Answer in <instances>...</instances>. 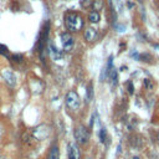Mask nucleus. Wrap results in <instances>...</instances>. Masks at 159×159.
Here are the masks:
<instances>
[{"label": "nucleus", "instance_id": "9", "mask_svg": "<svg viewBox=\"0 0 159 159\" xmlns=\"http://www.w3.org/2000/svg\"><path fill=\"white\" fill-rule=\"evenodd\" d=\"M98 37V34H97V30L92 29V27H88L86 31H84V39L88 41V42H93L96 41Z\"/></svg>", "mask_w": 159, "mask_h": 159}, {"label": "nucleus", "instance_id": "6", "mask_svg": "<svg viewBox=\"0 0 159 159\" xmlns=\"http://www.w3.org/2000/svg\"><path fill=\"white\" fill-rule=\"evenodd\" d=\"M1 76H2V78L5 80V82H6L10 87H14V86L16 84V76H15V73H14L10 68L2 70V71H1Z\"/></svg>", "mask_w": 159, "mask_h": 159}, {"label": "nucleus", "instance_id": "19", "mask_svg": "<svg viewBox=\"0 0 159 159\" xmlns=\"http://www.w3.org/2000/svg\"><path fill=\"white\" fill-rule=\"evenodd\" d=\"M144 86H145V87H148L149 89L152 88V83H150V82H149L148 80H144Z\"/></svg>", "mask_w": 159, "mask_h": 159}, {"label": "nucleus", "instance_id": "15", "mask_svg": "<svg viewBox=\"0 0 159 159\" xmlns=\"http://www.w3.org/2000/svg\"><path fill=\"white\" fill-rule=\"evenodd\" d=\"M99 139H101L102 143H104L106 139H107V130H106L104 127H101V130H99Z\"/></svg>", "mask_w": 159, "mask_h": 159}, {"label": "nucleus", "instance_id": "21", "mask_svg": "<svg viewBox=\"0 0 159 159\" xmlns=\"http://www.w3.org/2000/svg\"><path fill=\"white\" fill-rule=\"evenodd\" d=\"M0 159H9V158H6V157H0Z\"/></svg>", "mask_w": 159, "mask_h": 159}, {"label": "nucleus", "instance_id": "7", "mask_svg": "<svg viewBox=\"0 0 159 159\" xmlns=\"http://www.w3.org/2000/svg\"><path fill=\"white\" fill-rule=\"evenodd\" d=\"M48 134H50V129H48V127L45 125V124H41V125L36 127L35 130H34V137H35L36 139H39V140L45 139L46 137H48Z\"/></svg>", "mask_w": 159, "mask_h": 159}, {"label": "nucleus", "instance_id": "3", "mask_svg": "<svg viewBox=\"0 0 159 159\" xmlns=\"http://www.w3.org/2000/svg\"><path fill=\"white\" fill-rule=\"evenodd\" d=\"M66 104L72 111H76V109L80 108L81 99H80V96L77 94V92H75V91H68L67 92V94H66Z\"/></svg>", "mask_w": 159, "mask_h": 159}, {"label": "nucleus", "instance_id": "23", "mask_svg": "<svg viewBox=\"0 0 159 159\" xmlns=\"http://www.w3.org/2000/svg\"><path fill=\"white\" fill-rule=\"evenodd\" d=\"M158 139H159V132H158Z\"/></svg>", "mask_w": 159, "mask_h": 159}, {"label": "nucleus", "instance_id": "5", "mask_svg": "<svg viewBox=\"0 0 159 159\" xmlns=\"http://www.w3.org/2000/svg\"><path fill=\"white\" fill-rule=\"evenodd\" d=\"M61 43H62V48L65 51H71L73 48V45H75V40H73V36L68 32V31H63L61 34Z\"/></svg>", "mask_w": 159, "mask_h": 159}, {"label": "nucleus", "instance_id": "18", "mask_svg": "<svg viewBox=\"0 0 159 159\" xmlns=\"http://www.w3.org/2000/svg\"><path fill=\"white\" fill-rule=\"evenodd\" d=\"M12 58H14V61H16V62H21V61H22V55H14Z\"/></svg>", "mask_w": 159, "mask_h": 159}, {"label": "nucleus", "instance_id": "12", "mask_svg": "<svg viewBox=\"0 0 159 159\" xmlns=\"http://www.w3.org/2000/svg\"><path fill=\"white\" fill-rule=\"evenodd\" d=\"M88 20H89L92 24H97V22H99V20H101V15H99V12L92 10V11L89 12V15H88Z\"/></svg>", "mask_w": 159, "mask_h": 159}, {"label": "nucleus", "instance_id": "2", "mask_svg": "<svg viewBox=\"0 0 159 159\" xmlns=\"http://www.w3.org/2000/svg\"><path fill=\"white\" fill-rule=\"evenodd\" d=\"M73 135H75V139H76V142L78 144H86L88 142V139H89V132L82 124L76 127V129L73 132Z\"/></svg>", "mask_w": 159, "mask_h": 159}, {"label": "nucleus", "instance_id": "20", "mask_svg": "<svg viewBox=\"0 0 159 159\" xmlns=\"http://www.w3.org/2000/svg\"><path fill=\"white\" fill-rule=\"evenodd\" d=\"M128 92L132 94L133 93V86H132V82H128Z\"/></svg>", "mask_w": 159, "mask_h": 159}, {"label": "nucleus", "instance_id": "10", "mask_svg": "<svg viewBox=\"0 0 159 159\" xmlns=\"http://www.w3.org/2000/svg\"><path fill=\"white\" fill-rule=\"evenodd\" d=\"M48 48H50V55H51V57H52V60H55V61H57V60H61V57H62V52L51 42L50 43V46H48Z\"/></svg>", "mask_w": 159, "mask_h": 159}, {"label": "nucleus", "instance_id": "1", "mask_svg": "<svg viewBox=\"0 0 159 159\" xmlns=\"http://www.w3.org/2000/svg\"><path fill=\"white\" fill-rule=\"evenodd\" d=\"M65 26L68 30V32H75L82 29L83 26V19L78 12L68 11L65 15Z\"/></svg>", "mask_w": 159, "mask_h": 159}, {"label": "nucleus", "instance_id": "16", "mask_svg": "<svg viewBox=\"0 0 159 159\" xmlns=\"http://www.w3.org/2000/svg\"><path fill=\"white\" fill-rule=\"evenodd\" d=\"M92 6H93V10H94V11H98V10L102 9V6H103V1H102V0H94L93 4H92Z\"/></svg>", "mask_w": 159, "mask_h": 159}, {"label": "nucleus", "instance_id": "11", "mask_svg": "<svg viewBox=\"0 0 159 159\" xmlns=\"http://www.w3.org/2000/svg\"><path fill=\"white\" fill-rule=\"evenodd\" d=\"M47 159H60V149H58L57 144L51 147V149L48 152V155H47Z\"/></svg>", "mask_w": 159, "mask_h": 159}, {"label": "nucleus", "instance_id": "4", "mask_svg": "<svg viewBox=\"0 0 159 159\" xmlns=\"http://www.w3.org/2000/svg\"><path fill=\"white\" fill-rule=\"evenodd\" d=\"M48 30H50V25H48V22H46V25H45V27H43V30H42V32H41V36H40V39H39V42H37V51L40 52L41 58H42V56H43V50H45V47H46L47 36H48Z\"/></svg>", "mask_w": 159, "mask_h": 159}, {"label": "nucleus", "instance_id": "8", "mask_svg": "<svg viewBox=\"0 0 159 159\" xmlns=\"http://www.w3.org/2000/svg\"><path fill=\"white\" fill-rule=\"evenodd\" d=\"M67 153H68V159H80V149H78L77 144L68 143Z\"/></svg>", "mask_w": 159, "mask_h": 159}, {"label": "nucleus", "instance_id": "22", "mask_svg": "<svg viewBox=\"0 0 159 159\" xmlns=\"http://www.w3.org/2000/svg\"><path fill=\"white\" fill-rule=\"evenodd\" d=\"M133 159H139V157H133Z\"/></svg>", "mask_w": 159, "mask_h": 159}, {"label": "nucleus", "instance_id": "17", "mask_svg": "<svg viewBox=\"0 0 159 159\" xmlns=\"http://www.w3.org/2000/svg\"><path fill=\"white\" fill-rule=\"evenodd\" d=\"M0 53L4 55V56H7V55H9V50H7V47L4 46V45H0Z\"/></svg>", "mask_w": 159, "mask_h": 159}, {"label": "nucleus", "instance_id": "14", "mask_svg": "<svg viewBox=\"0 0 159 159\" xmlns=\"http://www.w3.org/2000/svg\"><path fill=\"white\" fill-rule=\"evenodd\" d=\"M92 97H93V89H92V84H88L87 91H86V102H87V103H88V102H91Z\"/></svg>", "mask_w": 159, "mask_h": 159}, {"label": "nucleus", "instance_id": "13", "mask_svg": "<svg viewBox=\"0 0 159 159\" xmlns=\"http://www.w3.org/2000/svg\"><path fill=\"white\" fill-rule=\"evenodd\" d=\"M108 78H109V81H111V83H112V86H116L117 83H118V73H117V70L113 67L112 70H111V72H109V76H108Z\"/></svg>", "mask_w": 159, "mask_h": 159}]
</instances>
